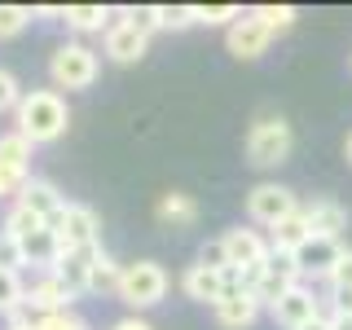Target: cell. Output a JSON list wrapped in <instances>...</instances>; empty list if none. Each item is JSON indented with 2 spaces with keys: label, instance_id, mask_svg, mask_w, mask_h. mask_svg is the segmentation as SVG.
Masks as SVG:
<instances>
[{
  "label": "cell",
  "instance_id": "cell-1",
  "mask_svg": "<svg viewBox=\"0 0 352 330\" xmlns=\"http://www.w3.org/2000/svg\"><path fill=\"white\" fill-rule=\"evenodd\" d=\"M14 110H18V128L14 132L27 137L31 146L58 141L66 132V124H71V110H66V97L58 88H36V93H27Z\"/></svg>",
  "mask_w": 352,
  "mask_h": 330
},
{
  "label": "cell",
  "instance_id": "cell-2",
  "mask_svg": "<svg viewBox=\"0 0 352 330\" xmlns=\"http://www.w3.org/2000/svg\"><path fill=\"white\" fill-rule=\"evenodd\" d=\"M115 295H119L128 308H154L163 295H168V273H163V264H154V260L124 264V269H119Z\"/></svg>",
  "mask_w": 352,
  "mask_h": 330
},
{
  "label": "cell",
  "instance_id": "cell-3",
  "mask_svg": "<svg viewBox=\"0 0 352 330\" xmlns=\"http://www.w3.org/2000/svg\"><path fill=\"white\" fill-rule=\"evenodd\" d=\"M291 146H295V137H291V124L282 115H264L247 132V159L256 168H278V163H286L291 159Z\"/></svg>",
  "mask_w": 352,
  "mask_h": 330
},
{
  "label": "cell",
  "instance_id": "cell-4",
  "mask_svg": "<svg viewBox=\"0 0 352 330\" xmlns=\"http://www.w3.org/2000/svg\"><path fill=\"white\" fill-rule=\"evenodd\" d=\"M49 229H53V238H58L62 251L102 247V242H97V234H102V220H97V212H93V207H84V203H66L62 212L49 220Z\"/></svg>",
  "mask_w": 352,
  "mask_h": 330
},
{
  "label": "cell",
  "instance_id": "cell-5",
  "mask_svg": "<svg viewBox=\"0 0 352 330\" xmlns=\"http://www.w3.org/2000/svg\"><path fill=\"white\" fill-rule=\"evenodd\" d=\"M97 71H102V62H97V53L88 49V44H62L58 53L49 58V80L66 88V93H75V88H88L97 80Z\"/></svg>",
  "mask_w": 352,
  "mask_h": 330
},
{
  "label": "cell",
  "instance_id": "cell-6",
  "mask_svg": "<svg viewBox=\"0 0 352 330\" xmlns=\"http://www.w3.org/2000/svg\"><path fill=\"white\" fill-rule=\"evenodd\" d=\"M247 212H251V220L256 225H278V220H286V216H295L300 212V203H295V194L286 190V185H273V181H264V185H256V190L247 194Z\"/></svg>",
  "mask_w": 352,
  "mask_h": 330
},
{
  "label": "cell",
  "instance_id": "cell-7",
  "mask_svg": "<svg viewBox=\"0 0 352 330\" xmlns=\"http://www.w3.org/2000/svg\"><path fill=\"white\" fill-rule=\"evenodd\" d=\"M291 256H295L300 278H308V273H313V278H326V273L335 269V260L344 256V247H339V238H313V234H308Z\"/></svg>",
  "mask_w": 352,
  "mask_h": 330
},
{
  "label": "cell",
  "instance_id": "cell-8",
  "mask_svg": "<svg viewBox=\"0 0 352 330\" xmlns=\"http://www.w3.org/2000/svg\"><path fill=\"white\" fill-rule=\"evenodd\" d=\"M102 247H88V251H62L58 264H53V278L62 282V291H66V300H80V295H88V264H93V256Z\"/></svg>",
  "mask_w": 352,
  "mask_h": 330
},
{
  "label": "cell",
  "instance_id": "cell-9",
  "mask_svg": "<svg viewBox=\"0 0 352 330\" xmlns=\"http://www.w3.org/2000/svg\"><path fill=\"white\" fill-rule=\"evenodd\" d=\"M14 198H18V207H22V212L40 216L44 225H49V220H53V216H58L62 207H66V198L58 194V185H53V181H44V176H27V185H22V190H18Z\"/></svg>",
  "mask_w": 352,
  "mask_h": 330
},
{
  "label": "cell",
  "instance_id": "cell-10",
  "mask_svg": "<svg viewBox=\"0 0 352 330\" xmlns=\"http://www.w3.org/2000/svg\"><path fill=\"white\" fill-rule=\"evenodd\" d=\"M229 53H234V58H242V62H256L260 53H269V44H273V31L269 27H260L256 18L251 14H242L234 27H229Z\"/></svg>",
  "mask_w": 352,
  "mask_h": 330
},
{
  "label": "cell",
  "instance_id": "cell-11",
  "mask_svg": "<svg viewBox=\"0 0 352 330\" xmlns=\"http://www.w3.org/2000/svg\"><path fill=\"white\" fill-rule=\"evenodd\" d=\"M300 216H304V225H308L313 238H339L348 229V212L335 198H313V203L300 207Z\"/></svg>",
  "mask_w": 352,
  "mask_h": 330
},
{
  "label": "cell",
  "instance_id": "cell-12",
  "mask_svg": "<svg viewBox=\"0 0 352 330\" xmlns=\"http://www.w3.org/2000/svg\"><path fill=\"white\" fill-rule=\"evenodd\" d=\"M220 242H225L229 269H247V264H260L269 256V238H264L260 229H229Z\"/></svg>",
  "mask_w": 352,
  "mask_h": 330
},
{
  "label": "cell",
  "instance_id": "cell-13",
  "mask_svg": "<svg viewBox=\"0 0 352 330\" xmlns=\"http://www.w3.org/2000/svg\"><path fill=\"white\" fill-rule=\"evenodd\" d=\"M273 317H278L286 330H300V326L313 322V317H322V304H317L313 291H304V286H291V291H286L282 300L273 304Z\"/></svg>",
  "mask_w": 352,
  "mask_h": 330
},
{
  "label": "cell",
  "instance_id": "cell-14",
  "mask_svg": "<svg viewBox=\"0 0 352 330\" xmlns=\"http://www.w3.org/2000/svg\"><path fill=\"white\" fill-rule=\"evenodd\" d=\"M146 49H150V36H141V31L128 27L124 18L106 27V53H110L115 62H124V66H128V62H141V58H146Z\"/></svg>",
  "mask_w": 352,
  "mask_h": 330
},
{
  "label": "cell",
  "instance_id": "cell-15",
  "mask_svg": "<svg viewBox=\"0 0 352 330\" xmlns=\"http://www.w3.org/2000/svg\"><path fill=\"white\" fill-rule=\"evenodd\" d=\"M256 317H260V300H256V295H247V291H225V295H220L216 322L225 330H247Z\"/></svg>",
  "mask_w": 352,
  "mask_h": 330
},
{
  "label": "cell",
  "instance_id": "cell-16",
  "mask_svg": "<svg viewBox=\"0 0 352 330\" xmlns=\"http://www.w3.org/2000/svg\"><path fill=\"white\" fill-rule=\"evenodd\" d=\"M22 304H27L31 317H44V313H62V308H71V300H66L62 282L53 278V273H44L40 282L27 286V295H22Z\"/></svg>",
  "mask_w": 352,
  "mask_h": 330
},
{
  "label": "cell",
  "instance_id": "cell-17",
  "mask_svg": "<svg viewBox=\"0 0 352 330\" xmlns=\"http://www.w3.org/2000/svg\"><path fill=\"white\" fill-rule=\"evenodd\" d=\"M181 291L190 295V300H198V304H220V295H225V278L220 273H212V269H198V264H190L185 269V278H181Z\"/></svg>",
  "mask_w": 352,
  "mask_h": 330
},
{
  "label": "cell",
  "instance_id": "cell-18",
  "mask_svg": "<svg viewBox=\"0 0 352 330\" xmlns=\"http://www.w3.org/2000/svg\"><path fill=\"white\" fill-rule=\"evenodd\" d=\"M58 256H62V247H58V238H53V229H49V225L22 238V260H27V264H40L44 273L58 264Z\"/></svg>",
  "mask_w": 352,
  "mask_h": 330
},
{
  "label": "cell",
  "instance_id": "cell-19",
  "mask_svg": "<svg viewBox=\"0 0 352 330\" xmlns=\"http://www.w3.org/2000/svg\"><path fill=\"white\" fill-rule=\"evenodd\" d=\"M159 220H163V225H172V229H190L194 220H198V203H194L190 194L172 190V194L159 198Z\"/></svg>",
  "mask_w": 352,
  "mask_h": 330
},
{
  "label": "cell",
  "instance_id": "cell-20",
  "mask_svg": "<svg viewBox=\"0 0 352 330\" xmlns=\"http://www.w3.org/2000/svg\"><path fill=\"white\" fill-rule=\"evenodd\" d=\"M304 238H308V225H304V216L295 212V216H286V220H278V225H273V234H269V251H286V256H291V251L300 247Z\"/></svg>",
  "mask_w": 352,
  "mask_h": 330
},
{
  "label": "cell",
  "instance_id": "cell-21",
  "mask_svg": "<svg viewBox=\"0 0 352 330\" xmlns=\"http://www.w3.org/2000/svg\"><path fill=\"white\" fill-rule=\"evenodd\" d=\"M66 27H75V31H102L106 22H110V9L106 5H66Z\"/></svg>",
  "mask_w": 352,
  "mask_h": 330
},
{
  "label": "cell",
  "instance_id": "cell-22",
  "mask_svg": "<svg viewBox=\"0 0 352 330\" xmlns=\"http://www.w3.org/2000/svg\"><path fill=\"white\" fill-rule=\"evenodd\" d=\"M115 286H119V264L106 251H97L88 264V291H115Z\"/></svg>",
  "mask_w": 352,
  "mask_h": 330
},
{
  "label": "cell",
  "instance_id": "cell-23",
  "mask_svg": "<svg viewBox=\"0 0 352 330\" xmlns=\"http://www.w3.org/2000/svg\"><path fill=\"white\" fill-rule=\"evenodd\" d=\"M154 27H159V31L194 27V5H154Z\"/></svg>",
  "mask_w": 352,
  "mask_h": 330
},
{
  "label": "cell",
  "instance_id": "cell-24",
  "mask_svg": "<svg viewBox=\"0 0 352 330\" xmlns=\"http://www.w3.org/2000/svg\"><path fill=\"white\" fill-rule=\"evenodd\" d=\"M0 163H9V168H31V141L18 137V132H5V137H0Z\"/></svg>",
  "mask_w": 352,
  "mask_h": 330
},
{
  "label": "cell",
  "instance_id": "cell-25",
  "mask_svg": "<svg viewBox=\"0 0 352 330\" xmlns=\"http://www.w3.org/2000/svg\"><path fill=\"white\" fill-rule=\"evenodd\" d=\"M264 273L278 278V282H286V286H300L304 282L300 269H295V256H286V251H269V256H264Z\"/></svg>",
  "mask_w": 352,
  "mask_h": 330
},
{
  "label": "cell",
  "instance_id": "cell-26",
  "mask_svg": "<svg viewBox=\"0 0 352 330\" xmlns=\"http://www.w3.org/2000/svg\"><path fill=\"white\" fill-rule=\"evenodd\" d=\"M251 18L260 22V27H269V31H286L295 18V5H260V9H251Z\"/></svg>",
  "mask_w": 352,
  "mask_h": 330
},
{
  "label": "cell",
  "instance_id": "cell-27",
  "mask_svg": "<svg viewBox=\"0 0 352 330\" xmlns=\"http://www.w3.org/2000/svg\"><path fill=\"white\" fill-rule=\"evenodd\" d=\"M242 14L234 5H194V22H203V27H234Z\"/></svg>",
  "mask_w": 352,
  "mask_h": 330
},
{
  "label": "cell",
  "instance_id": "cell-28",
  "mask_svg": "<svg viewBox=\"0 0 352 330\" xmlns=\"http://www.w3.org/2000/svg\"><path fill=\"white\" fill-rule=\"evenodd\" d=\"M36 229H44V220L40 216H31V212H22V207L14 203V207H9V216H5V234L9 238H27V234H36Z\"/></svg>",
  "mask_w": 352,
  "mask_h": 330
},
{
  "label": "cell",
  "instance_id": "cell-29",
  "mask_svg": "<svg viewBox=\"0 0 352 330\" xmlns=\"http://www.w3.org/2000/svg\"><path fill=\"white\" fill-rule=\"evenodd\" d=\"M31 330H88V322L80 313H71V308H62V313H44L31 322Z\"/></svg>",
  "mask_w": 352,
  "mask_h": 330
},
{
  "label": "cell",
  "instance_id": "cell-30",
  "mask_svg": "<svg viewBox=\"0 0 352 330\" xmlns=\"http://www.w3.org/2000/svg\"><path fill=\"white\" fill-rule=\"evenodd\" d=\"M22 295H27V286H22L18 273H0V313L22 308Z\"/></svg>",
  "mask_w": 352,
  "mask_h": 330
},
{
  "label": "cell",
  "instance_id": "cell-31",
  "mask_svg": "<svg viewBox=\"0 0 352 330\" xmlns=\"http://www.w3.org/2000/svg\"><path fill=\"white\" fill-rule=\"evenodd\" d=\"M27 22H31V9L27 5H0V40L18 36Z\"/></svg>",
  "mask_w": 352,
  "mask_h": 330
},
{
  "label": "cell",
  "instance_id": "cell-32",
  "mask_svg": "<svg viewBox=\"0 0 352 330\" xmlns=\"http://www.w3.org/2000/svg\"><path fill=\"white\" fill-rule=\"evenodd\" d=\"M198 269H212V273L229 269V256H225V242H220V238L203 242V251H198Z\"/></svg>",
  "mask_w": 352,
  "mask_h": 330
},
{
  "label": "cell",
  "instance_id": "cell-33",
  "mask_svg": "<svg viewBox=\"0 0 352 330\" xmlns=\"http://www.w3.org/2000/svg\"><path fill=\"white\" fill-rule=\"evenodd\" d=\"M22 242L18 238H9V234H0V273H18L22 269Z\"/></svg>",
  "mask_w": 352,
  "mask_h": 330
},
{
  "label": "cell",
  "instance_id": "cell-34",
  "mask_svg": "<svg viewBox=\"0 0 352 330\" xmlns=\"http://www.w3.org/2000/svg\"><path fill=\"white\" fill-rule=\"evenodd\" d=\"M31 168H9V163H0V198H14L22 185H27Z\"/></svg>",
  "mask_w": 352,
  "mask_h": 330
},
{
  "label": "cell",
  "instance_id": "cell-35",
  "mask_svg": "<svg viewBox=\"0 0 352 330\" xmlns=\"http://www.w3.org/2000/svg\"><path fill=\"white\" fill-rule=\"evenodd\" d=\"M326 278H330V291H352V251H344V256L335 260V269H330Z\"/></svg>",
  "mask_w": 352,
  "mask_h": 330
},
{
  "label": "cell",
  "instance_id": "cell-36",
  "mask_svg": "<svg viewBox=\"0 0 352 330\" xmlns=\"http://www.w3.org/2000/svg\"><path fill=\"white\" fill-rule=\"evenodd\" d=\"M18 102H22V93H18V80L5 71V66H0V110H14Z\"/></svg>",
  "mask_w": 352,
  "mask_h": 330
},
{
  "label": "cell",
  "instance_id": "cell-37",
  "mask_svg": "<svg viewBox=\"0 0 352 330\" xmlns=\"http://www.w3.org/2000/svg\"><path fill=\"white\" fill-rule=\"evenodd\" d=\"M110 330H154V326L146 322V317H137V313H132V317H119V322L110 326Z\"/></svg>",
  "mask_w": 352,
  "mask_h": 330
},
{
  "label": "cell",
  "instance_id": "cell-38",
  "mask_svg": "<svg viewBox=\"0 0 352 330\" xmlns=\"http://www.w3.org/2000/svg\"><path fill=\"white\" fill-rule=\"evenodd\" d=\"M330 300H335V313H352V291H330Z\"/></svg>",
  "mask_w": 352,
  "mask_h": 330
},
{
  "label": "cell",
  "instance_id": "cell-39",
  "mask_svg": "<svg viewBox=\"0 0 352 330\" xmlns=\"http://www.w3.org/2000/svg\"><path fill=\"white\" fill-rule=\"evenodd\" d=\"M330 330H352V313H330Z\"/></svg>",
  "mask_w": 352,
  "mask_h": 330
},
{
  "label": "cell",
  "instance_id": "cell-40",
  "mask_svg": "<svg viewBox=\"0 0 352 330\" xmlns=\"http://www.w3.org/2000/svg\"><path fill=\"white\" fill-rule=\"evenodd\" d=\"M300 330H330V322H326V317H313V322L300 326Z\"/></svg>",
  "mask_w": 352,
  "mask_h": 330
},
{
  "label": "cell",
  "instance_id": "cell-41",
  "mask_svg": "<svg viewBox=\"0 0 352 330\" xmlns=\"http://www.w3.org/2000/svg\"><path fill=\"white\" fill-rule=\"evenodd\" d=\"M344 154H348V163H352V132H348V141H344Z\"/></svg>",
  "mask_w": 352,
  "mask_h": 330
},
{
  "label": "cell",
  "instance_id": "cell-42",
  "mask_svg": "<svg viewBox=\"0 0 352 330\" xmlns=\"http://www.w3.org/2000/svg\"><path fill=\"white\" fill-rule=\"evenodd\" d=\"M5 330H31V326H5Z\"/></svg>",
  "mask_w": 352,
  "mask_h": 330
}]
</instances>
